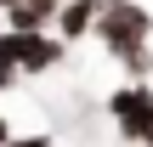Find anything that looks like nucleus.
<instances>
[{"mask_svg": "<svg viewBox=\"0 0 153 147\" xmlns=\"http://www.w3.org/2000/svg\"><path fill=\"white\" fill-rule=\"evenodd\" d=\"M97 45L119 62V57H131L136 45H153V11L142 0H114V6H102V17H97Z\"/></svg>", "mask_w": 153, "mask_h": 147, "instance_id": "f257e3e1", "label": "nucleus"}, {"mask_svg": "<svg viewBox=\"0 0 153 147\" xmlns=\"http://www.w3.org/2000/svg\"><path fill=\"white\" fill-rule=\"evenodd\" d=\"M108 119L131 147H153V91H148V79H125L108 96Z\"/></svg>", "mask_w": 153, "mask_h": 147, "instance_id": "f03ea898", "label": "nucleus"}, {"mask_svg": "<svg viewBox=\"0 0 153 147\" xmlns=\"http://www.w3.org/2000/svg\"><path fill=\"white\" fill-rule=\"evenodd\" d=\"M62 62H68V40H57L51 28H45V34H23V57H17L23 79H40V74H51V68H62Z\"/></svg>", "mask_w": 153, "mask_h": 147, "instance_id": "7ed1b4c3", "label": "nucleus"}, {"mask_svg": "<svg viewBox=\"0 0 153 147\" xmlns=\"http://www.w3.org/2000/svg\"><path fill=\"white\" fill-rule=\"evenodd\" d=\"M97 17H102V0H62V11H57L51 34L74 45V40H85V34L97 28Z\"/></svg>", "mask_w": 153, "mask_h": 147, "instance_id": "20e7f679", "label": "nucleus"}, {"mask_svg": "<svg viewBox=\"0 0 153 147\" xmlns=\"http://www.w3.org/2000/svg\"><path fill=\"white\" fill-rule=\"evenodd\" d=\"M57 11H62V0H17V6H6V28H17V34H45L51 23H57Z\"/></svg>", "mask_w": 153, "mask_h": 147, "instance_id": "39448f33", "label": "nucleus"}, {"mask_svg": "<svg viewBox=\"0 0 153 147\" xmlns=\"http://www.w3.org/2000/svg\"><path fill=\"white\" fill-rule=\"evenodd\" d=\"M119 62H125V74H131V79H148V74H153V45H136V51H131V57H119Z\"/></svg>", "mask_w": 153, "mask_h": 147, "instance_id": "423d86ee", "label": "nucleus"}, {"mask_svg": "<svg viewBox=\"0 0 153 147\" xmlns=\"http://www.w3.org/2000/svg\"><path fill=\"white\" fill-rule=\"evenodd\" d=\"M17 57H23V34H17V28H0V62L17 68Z\"/></svg>", "mask_w": 153, "mask_h": 147, "instance_id": "0eeeda50", "label": "nucleus"}, {"mask_svg": "<svg viewBox=\"0 0 153 147\" xmlns=\"http://www.w3.org/2000/svg\"><path fill=\"white\" fill-rule=\"evenodd\" d=\"M23 85V68H11V62H0V91H17Z\"/></svg>", "mask_w": 153, "mask_h": 147, "instance_id": "6e6552de", "label": "nucleus"}, {"mask_svg": "<svg viewBox=\"0 0 153 147\" xmlns=\"http://www.w3.org/2000/svg\"><path fill=\"white\" fill-rule=\"evenodd\" d=\"M11 147H57L45 130H34V136H11Z\"/></svg>", "mask_w": 153, "mask_h": 147, "instance_id": "1a4fd4ad", "label": "nucleus"}, {"mask_svg": "<svg viewBox=\"0 0 153 147\" xmlns=\"http://www.w3.org/2000/svg\"><path fill=\"white\" fill-rule=\"evenodd\" d=\"M11 136H17V130H11V119L0 113V147H11Z\"/></svg>", "mask_w": 153, "mask_h": 147, "instance_id": "9d476101", "label": "nucleus"}, {"mask_svg": "<svg viewBox=\"0 0 153 147\" xmlns=\"http://www.w3.org/2000/svg\"><path fill=\"white\" fill-rule=\"evenodd\" d=\"M0 6H17V0H0Z\"/></svg>", "mask_w": 153, "mask_h": 147, "instance_id": "9b49d317", "label": "nucleus"}, {"mask_svg": "<svg viewBox=\"0 0 153 147\" xmlns=\"http://www.w3.org/2000/svg\"><path fill=\"white\" fill-rule=\"evenodd\" d=\"M0 17H6V6H0Z\"/></svg>", "mask_w": 153, "mask_h": 147, "instance_id": "f8f14e48", "label": "nucleus"}, {"mask_svg": "<svg viewBox=\"0 0 153 147\" xmlns=\"http://www.w3.org/2000/svg\"><path fill=\"white\" fill-rule=\"evenodd\" d=\"M102 6H114V0H102Z\"/></svg>", "mask_w": 153, "mask_h": 147, "instance_id": "ddd939ff", "label": "nucleus"}]
</instances>
